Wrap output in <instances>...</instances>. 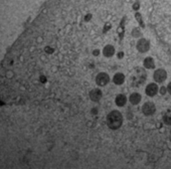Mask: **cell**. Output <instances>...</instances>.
<instances>
[{"mask_svg": "<svg viewBox=\"0 0 171 169\" xmlns=\"http://www.w3.org/2000/svg\"><path fill=\"white\" fill-rule=\"evenodd\" d=\"M159 93L161 97H165L166 94L168 93V91H167V87H161L159 89Z\"/></svg>", "mask_w": 171, "mask_h": 169, "instance_id": "8fae6325", "label": "cell"}, {"mask_svg": "<svg viewBox=\"0 0 171 169\" xmlns=\"http://www.w3.org/2000/svg\"><path fill=\"white\" fill-rule=\"evenodd\" d=\"M143 64H144V68H147V69H152L155 68V59L152 56H147L143 59Z\"/></svg>", "mask_w": 171, "mask_h": 169, "instance_id": "9c48e42d", "label": "cell"}, {"mask_svg": "<svg viewBox=\"0 0 171 169\" xmlns=\"http://www.w3.org/2000/svg\"><path fill=\"white\" fill-rule=\"evenodd\" d=\"M157 111V106L154 102H145L141 108V112L145 117H152Z\"/></svg>", "mask_w": 171, "mask_h": 169, "instance_id": "6da1fadb", "label": "cell"}, {"mask_svg": "<svg viewBox=\"0 0 171 169\" xmlns=\"http://www.w3.org/2000/svg\"><path fill=\"white\" fill-rule=\"evenodd\" d=\"M167 91H168V94L171 96V82L167 84Z\"/></svg>", "mask_w": 171, "mask_h": 169, "instance_id": "7c38bea8", "label": "cell"}, {"mask_svg": "<svg viewBox=\"0 0 171 169\" xmlns=\"http://www.w3.org/2000/svg\"><path fill=\"white\" fill-rule=\"evenodd\" d=\"M158 91H159V89H158V86L157 84H154V83H150L145 88V94L148 97H150V98H152V97L157 95Z\"/></svg>", "mask_w": 171, "mask_h": 169, "instance_id": "8992f818", "label": "cell"}, {"mask_svg": "<svg viewBox=\"0 0 171 169\" xmlns=\"http://www.w3.org/2000/svg\"><path fill=\"white\" fill-rule=\"evenodd\" d=\"M167 77H168V73L166 72L165 68H160L158 69H156L155 72H154V74H153V79L154 81L156 82V83H164L166 79H167Z\"/></svg>", "mask_w": 171, "mask_h": 169, "instance_id": "3957f363", "label": "cell"}, {"mask_svg": "<svg viewBox=\"0 0 171 169\" xmlns=\"http://www.w3.org/2000/svg\"><path fill=\"white\" fill-rule=\"evenodd\" d=\"M102 53L106 58L113 57L114 54L116 53V47H115V45L113 43H111V42L106 41V44L104 45V47H103Z\"/></svg>", "mask_w": 171, "mask_h": 169, "instance_id": "277c9868", "label": "cell"}, {"mask_svg": "<svg viewBox=\"0 0 171 169\" xmlns=\"http://www.w3.org/2000/svg\"><path fill=\"white\" fill-rule=\"evenodd\" d=\"M127 101H128V99H127L126 95L122 94V93L117 94L114 98V104L117 107H124L127 104Z\"/></svg>", "mask_w": 171, "mask_h": 169, "instance_id": "52a82bcc", "label": "cell"}, {"mask_svg": "<svg viewBox=\"0 0 171 169\" xmlns=\"http://www.w3.org/2000/svg\"><path fill=\"white\" fill-rule=\"evenodd\" d=\"M151 48V42L148 38H139V40L136 43V49L139 53H146L148 52Z\"/></svg>", "mask_w": 171, "mask_h": 169, "instance_id": "7a4b0ae2", "label": "cell"}, {"mask_svg": "<svg viewBox=\"0 0 171 169\" xmlns=\"http://www.w3.org/2000/svg\"><path fill=\"white\" fill-rule=\"evenodd\" d=\"M162 123L167 127H171V111L166 112L162 116Z\"/></svg>", "mask_w": 171, "mask_h": 169, "instance_id": "30bf717a", "label": "cell"}, {"mask_svg": "<svg viewBox=\"0 0 171 169\" xmlns=\"http://www.w3.org/2000/svg\"><path fill=\"white\" fill-rule=\"evenodd\" d=\"M142 100V96L138 93V92H133L130 94V97H129V102L132 106H137L140 102Z\"/></svg>", "mask_w": 171, "mask_h": 169, "instance_id": "ba28073f", "label": "cell"}, {"mask_svg": "<svg viewBox=\"0 0 171 169\" xmlns=\"http://www.w3.org/2000/svg\"><path fill=\"white\" fill-rule=\"evenodd\" d=\"M112 81H113V83H114L115 86L120 87V86L124 84V83H125L126 74L124 73H122V72H117V73H114Z\"/></svg>", "mask_w": 171, "mask_h": 169, "instance_id": "5b68a950", "label": "cell"}]
</instances>
